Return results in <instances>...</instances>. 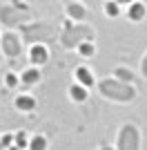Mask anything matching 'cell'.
Returning <instances> with one entry per match:
<instances>
[{
	"label": "cell",
	"mask_w": 147,
	"mask_h": 150,
	"mask_svg": "<svg viewBox=\"0 0 147 150\" xmlns=\"http://www.w3.org/2000/svg\"><path fill=\"white\" fill-rule=\"evenodd\" d=\"M141 69H143V76L147 79V54H145V58H143V63H141Z\"/></svg>",
	"instance_id": "obj_20"
},
{
	"label": "cell",
	"mask_w": 147,
	"mask_h": 150,
	"mask_svg": "<svg viewBox=\"0 0 147 150\" xmlns=\"http://www.w3.org/2000/svg\"><path fill=\"white\" fill-rule=\"evenodd\" d=\"M36 81H40V72H38L36 67L27 69V72L22 74V83H27V85H31V83H36Z\"/></svg>",
	"instance_id": "obj_13"
},
{
	"label": "cell",
	"mask_w": 147,
	"mask_h": 150,
	"mask_svg": "<svg viewBox=\"0 0 147 150\" xmlns=\"http://www.w3.org/2000/svg\"><path fill=\"white\" fill-rule=\"evenodd\" d=\"M16 108H18V110H24V112H29V110L36 108V101L31 99V96H18V99H16Z\"/></svg>",
	"instance_id": "obj_11"
},
{
	"label": "cell",
	"mask_w": 147,
	"mask_h": 150,
	"mask_svg": "<svg viewBox=\"0 0 147 150\" xmlns=\"http://www.w3.org/2000/svg\"><path fill=\"white\" fill-rule=\"evenodd\" d=\"M16 83H18V79H16V76H13V74H7V85H9V88H13Z\"/></svg>",
	"instance_id": "obj_18"
},
{
	"label": "cell",
	"mask_w": 147,
	"mask_h": 150,
	"mask_svg": "<svg viewBox=\"0 0 147 150\" xmlns=\"http://www.w3.org/2000/svg\"><path fill=\"white\" fill-rule=\"evenodd\" d=\"M98 90L105 99L118 101V103H129V101L136 96V90L129 85V83H120L114 81V79H105V81L98 83Z\"/></svg>",
	"instance_id": "obj_2"
},
{
	"label": "cell",
	"mask_w": 147,
	"mask_h": 150,
	"mask_svg": "<svg viewBox=\"0 0 147 150\" xmlns=\"http://www.w3.org/2000/svg\"><path fill=\"white\" fill-rule=\"evenodd\" d=\"M78 50H80V54H83V56H87V58H89V56H94V52H96V50H94V45H89V43L78 45Z\"/></svg>",
	"instance_id": "obj_16"
},
{
	"label": "cell",
	"mask_w": 147,
	"mask_h": 150,
	"mask_svg": "<svg viewBox=\"0 0 147 150\" xmlns=\"http://www.w3.org/2000/svg\"><path fill=\"white\" fill-rule=\"evenodd\" d=\"M116 76H118V79H120V83L123 81H132V72H129V69H125V67H118L116 69Z\"/></svg>",
	"instance_id": "obj_17"
},
{
	"label": "cell",
	"mask_w": 147,
	"mask_h": 150,
	"mask_svg": "<svg viewBox=\"0 0 147 150\" xmlns=\"http://www.w3.org/2000/svg\"><path fill=\"white\" fill-rule=\"evenodd\" d=\"M94 36L96 34L89 25H67L60 34V45L65 50H71V47H78L87 40H94Z\"/></svg>",
	"instance_id": "obj_3"
},
{
	"label": "cell",
	"mask_w": 147,
	"mask_h": 150,
	"mask_svg": "<svg viewBox=\"0 0 147 150\" xmlns=\"http://www.w3.org/2000/svg\"><path fill=\"white\" fill-rule=\"evenodd\" d=\"M29 148H31V150H45V148H47V139L38 134V137H34V139H31Z\"/></svg>",
	"instance_id": "obj_14"
},
{
	"label": "cell",
	"mask_w": 147,
	"mask_h": 150,
	"mask_svg": "<svg viewBox=\"0 0 147 150\" xmlns=\"http://www.w3.org/2000/svg\"><path fill=\"white\" fill-rule=\"evenodd\" d=\"M2 52H5L9 58L20 56V52H22L20 38L16 36V34H5V36H2Z\"/></svg>",
	"instance_id": "obj_6"
},
{
	"label": "cell",
	"mask_w": 147,
	"mask_h": 150,
	"mask_svg": "<svg viewBox=\"0 0 147 150\" xmlns=\"http://www.w3.org/2000/svg\"><path fill=\"white\" fill-rule=\"evenodd\" d=\"M69 94H71V99L78 101V103L87 99V90L83 88V85H71V88H69Z\"/></svg>",
	"instance_id": "obj_12"
},
{
	"label": "cell",
	"mask_w": 147,
	"mask_h": 150,
	"mask_svg": "<svg viewBox=\"0 0 147 150\" xmlns=\"http://www.w3.org/2000/svg\"><path fill=\"white\" fill-rule=\"evenodd\" d=\"M16 144H18L20 148H22V146L27 144V141H24V132H18V137H16Z\"/></svg>",
	"instance_id": "obj_19"
},
{
	"label": "cell",
	"mask_w": 147,
	"mask_h": 150,
	"mask_svg": "<svg viewBox=\"0 0 147 150\" xmlns=\"http://www.w3.org/2000/svg\"><path fill=\"white\" fill-rule=\"evenodd\" d=\"M67 13L71 16V18H76V20H80V18H85V7L80 5V2H69L67 5Z\"/></svg>",
	"instance_id": "obj_10"
},
{
	"label": "cell",
	"mask_w": 147,
	"mask_h": 150,
	"mask_svg": "<svg viewBox=\"0 0 147 150\" xmlns=\"http://www.w3.org/2000/svg\"><path fill=\"white\" fill-rule=\"evenodd\" d=\"M20 29H22L24 43H29V45L49 43V40H54V36H56V27H54V23H49V20L27 23V25H22Z\"/></svg>",
	"instance_id": "obj_1"
},
{
	"label": "cell",
	"mask_w": 147,
	"mask_h": 150,
	"mask_svg": "<svg viewBox=\"0 0 147 150\" xmlns=\"http://www.w3.org/2000/svg\"><path fill=\"white\" fill-rule=\"evenodd\" d=\"M76 79L80 81V85H83V88L94 85V74H92L87 67H78V69H76Z\"/></svg>",
	"instance_id": "obj_9"
},
{
	"label": "cell",
	"mask_w": 147,
	"mask_h": 150,
	"mask_svg": "<svg viewBox=\"0 0 147 150\" xmlns=\"http://www.w3.org/2000/svg\"><path fill=\"white\" fill-rule=\"evenodd\" d=\"M27 9H24V5H5L2 9H0V20H2V25L7 27H16L20 25L22 20H27Z\"/></svg>",
	"instance_id": "obj_5"
},
{
	"label": "cell",
	"mask_w": 147,
	"mask_h": 150,
	"mask_svg": "<svg viewBox=\"0 0 147 150\" xmlns=\"http://www.w3.org/2000/svg\"><path fill=\"white\" fill-rule=\"evenodd\" d=\"M103 150H111V148H103Z\"/></svg>",
	"instance_id": "obj_21"
},
{
	"label": "cell",
	"mask_w": 147,
	"mask_h": 150,
	"mask_svg": "<svg viewBox=\"0 0 147 150\" xmlns=\"http://www.w3.org/2000/svg\"><path fill=\"white\" fill-rule=\"evenodd\" d=\"M105 13L114 18V16H118V13H120V7H118L116 2H107V5H105Z\"/></svg>",
	"instance_id": "obj_15"
},
{
	"label": "cell",
	"mask_w": 147,
	"mask_h": 150,
	"mask_svg": "<svg viewBox=\"0 0 147 150\" xmlns=\"http://www.w3.org/2000/svg\"><path fill=\"white\" fill-rule=\"evenodd\" d=\"M11 150H18V148H11Z\"/></svg>",
	"instance_id": "obj_22"
},
{
	"label": "cell",
	"mask_w": 147,
	"mask_h": 150,
	"mask_svg": "<svg viewBox=\"0 0 147 150\" xmlns=\"http://www.w3.org/2000/svg\"><path fill=\"white\" fill-rule=\"evenodd\" d=\"M29 56H31V63H36V65H43V63H47L49 54H47V50H45L43 45H31Z\"/></svg>",
	"instance_id": "obj_7"
},
{
	"label": "cell",
	"mask_w": 147,
	"mask_h": 150,
	"mask_svg": "<svg viewBox=\"0 0 147 150\" xmlns=\"http://www.w3.org/2000/svg\"><path fill=\"white\" fill-rule=\"evenodd\" d=\"M118 150H138L141 148V132L138 128L132 123H125L118 132V141H116Z\"/></svg>",
	"instance_id": "obj_4"
},
{
	"label": "cell",
	"mask_w": 147,
	"mask_h": 150,
	"mask_svg": "<svg viewBox=\"0 0 147 150\" xmlns=\"http://www.w3.org/2000/svg\"><path fill=\"white\" fill-rule=\"evenodd\" d=\"M127 16H129V20H136V23H138V20H143L147 16V7L143 5V2H134V5L127 9Z\"/></svg>",
	"instance_id": "obj_8"
}]
</instances>
